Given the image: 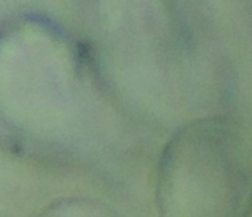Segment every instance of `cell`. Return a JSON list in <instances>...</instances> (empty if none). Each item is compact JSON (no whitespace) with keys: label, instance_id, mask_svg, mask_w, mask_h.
Wrapping results in <instances>:
<instances>
[{"label":"cell","instance_id":"6da1fadb","mask_svg":"<svg viewBox=\"0 0 252 217\" xmlns=\"http://www.w3.org/2000/svg\"><path fill=\"white\" fill-rule=\"evenodd\" d=\"M41 217H103L100 207L83 200H68L52 206Z\"/></svg>","mask_w":252,"mask_h":217}]
</instances>
